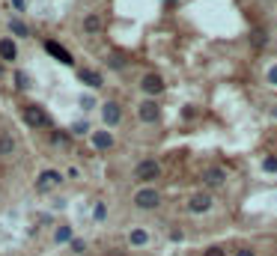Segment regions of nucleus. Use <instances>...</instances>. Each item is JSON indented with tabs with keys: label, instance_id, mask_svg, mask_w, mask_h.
<instances>
[{
	"label": "nucleus",
	"instance_id": "a878e982",
	"mask_svg": "<svg viewBox=\"0 0 277 256\" xmlns=\"http://www.w3.org/2000/svg\"><path fill=\"white\" fill-rule=\"evenodd\" d=\"M51 140H54V143H66L69 134H66V131H51Z\"/></svg>",
	"mask_w": 277,
	"mask_h": 256
},
{
	"label": "nucleus",
	"instance_id": "393cba45",
	"mask_svg": "<svg viewBox=\"0 0 277 256\" xmlns=\"http://www.w3.org/2000/svg\"><path fill=\"white\" fill-rule=\"evenodd\" d=\"M265 78H268V84H271V87H277V63L268 69V75H265Z\"/></svg>",
	"mask_w": 277,
	"mask_h": 256
},
{
	"label": "nucleus",
	"instance_id": "dca6fc26",
	"mask_svg": "<svg viewBox=\"0 0 277 256\" xmlns=\"http://www.w3.org/2000/svg\"><path fill=\"white\" fill-rule=\"evenodd\" d=\"M72 238H75V233H72V227H69V224L57 227V233H54V244H69Z\"/></svg>",
	"mask_w": 277,
	"mask_h": 256
},
{
	"label": "nucleus",
	"instance_id": "1a4fd4ad",
	"mask_svg": "<svg viewBox=\"0 0 277 256\" xmlns=\"http://www.w3.org/2000/svg\"><path fill=\"white\" fill-rule=\"evenodd\" d=\"M200 179H203L206 188H221V185H227V170L224 167H206Z\"/></svg>",
	"mask_w": 277,
	"mask_h": 256
},
{
	"label": "nucleus",
	"instance_id": "b1692460",
	"mask_svg": "<svg viewBox=\"0 0 277 256\" xmlns=\"http://www.w3.org/2000/svg\"><path fill=\"white\" fill-rule=\"evenodd\" d=\"M15 87H18V90H27V87H30V81H27L24 71H15Z\"/></svg>",
	"mask_w": 277,
	"mask_h": 256
},
{
	"label": "nucleus",
	"instance_id": "423d86ee",
	"mask_svg": "<svg viewBox=\"0 0 277 256\" xmlns=\"http://www.w3.org/2000/svg\"><path fill=\"white\" fill-rule=\"evenodd\" d=\"M137 116H140V122L152 125V122L161 119V107H158L155 98H146V101H140V107H137Z\"/></svg>",
	"mask_w": 277,
	"mask_h": 256
},
{
	"label": "nucleus",
	"instance_id": "cd10ccee",
	"mask_svg": "<svg viewBox=\"0 0 277 256\" xmlns=\"http://www.w3.org/2000/svg\"><path fill=\"white\" fill-rule=\"evenodd\" d=\"M84 131H87V122H75L72 125V134H84Z\"/></svg>",
	"mask_w": 277,
	"mask_h": 256
},
{
	"label": "nucleus",
	"instance_id": "20e7f679",
	"mask_svg": "<svg viewBox=\"0 0 277 256\" xmlns=\"http://www.w3.org/2000/svg\"><path fill=\"white\" fill-rule=\"evenodd\" d=\"M158 176H161V164L152 161V158H146V161H140V164L134 167V179L143 182V185H146V182H155Z\"/></svg>",
	"mask_w": 277,
	"mask_h": 256
},
{
	"label": "nucleus",
	"instance_id": "2f4dec72",
	"mask_svg": "<svg viewBox=\"0 0 277 256\" xmlns=\"http://www.w3.org/2000/svg\"><path fill=\"white\" fill-rule=\"evenodd\" d=\"M271 114H274V119H277V107H274V111H271Z\"/></svg>",
	"mask_w": 277,
	"mask_h": 256
},
{
	"label": "nucleus",
	"instance_id": "9b49d317",
	"mask_svg": "<svg viewBox=\"0 0 277 256\" xmlns=\"http://www.w3.org/2000/svg\"><path fill=\"white\" fill-rule=\"evenodd\" d=\"M77 81H81L84 87H90V90H99L104 84L101 71H96V69H77Z\"/></svg>",
	"mask_w": 277,
	"mask_h": 256
},
{
	"label": "nucleus",
	"instance_id": "7c9ffc66",
	"mask_svg": "<svg viewBox=\"0 0 277 256\" xmlns=\"http://www.w3.org/2000/svg\"><path fill=\"white\" fill-rule=\"evenodd\" d=\"M0 75H3V60H0Z\"/></svg>",
	"mask_w": 277,
	"mask_h": 256
},
{
	"label": "nucleus",
	"instance_id": "39448f33",
	"mask_svg": "<svg viewBox=\"0 0 277 256\" xmlns=\"http://www.w3.org/2000/svg\"><path fill=\"white\" fill-rule=\"evenodd\" d=\"M57 185H63V173H57V170H42V173H39V179H36V191L39 194H48Z\"/></svg>",
	"mask_w": 277,
	"mask_h": 256
},
{
	"label": "nucleus",
	"instance_id": "4be33fe9",
	"mask_svg": "<svg viewBox=\"0 0 277 256\" xmlns=\"http://www.w3.org/2000/svg\"><path fill=\"white\" fill-rule=\"evenodd\" d=\"M104 217H107V206H104V203H96V206H93V221L101 224Z\"/></svg>",
	"mask_w": 277,
	"mask_h": 256
},
{
	"label": "nucleus",
	"instance_id": "aec40b11",
	"mask_svg": "<svg viewBox=\"0 0 277 256\" xmlns=\"http://www.w3.org/2000/svg\"><path fill=\"white\" fill-rule=\"evenodd\" d=\"M69 250H72L75 256H81V253H87V241H84V238H72V241H69Z\"/></svg>",
	"mask_w": 277,
	"mask_h": 256
},
{
	"label": "nucleus",
	"instance_id": "6e6552de",
	"mask_svg": "<svg viewBox=\"0 0 277 256\" xmlns=\"http://www.w3.org/2000/svg\"><path fill=\"white\" fill-rule=\"evenodd\" d=\"M101 119H104L107 128L120 125V122H123V104H120V101H104V104H101Z\"/></svg>",
	"mask_w": 277,
	"mask_h": 256
},
{
	"label": "nucleus",
	"instance_id": "2eb2a0df",
	"mask_svg": "<svg viewBox=\"0 0 277 256\" xmlns=\"http://www.w3.org/2000/svg\"><path fill=\"white\" fill-rule=\"evenodd\" d=\"M251 45H253L256 51H262V48L268 45V33H265L262 27H253V30H251Z\"/></svg>",
	"mask_w": 277,
	"mask_h": 256
},
{
	"label": "nucleus",
	"instance_id": "0eeeda50",
	"mask_svg": "<svg viewBox=\"0 0 277 256\" xmlns=\"http://www.w3.org/2000/svg\"><path fill=\"white\" fill-rule=\"evenodd\" d=\"M42 48H45V54H51L57 63H63V66H75V57H72V54H69V51H66L57 39H45V42H42Z\"/></svg>",
	"mask_w": 277,
	"mask_h": 256
},
{
	"label": "nucleus",
	"instance_id": "c756f323",
	"mask_svg": "<svg viewBox=\"0 0 277 256\" xmlns=\"http://www.w3.org/2000/svg\"><path fill=\"white\" fill-rule=\"evenodd\" d=\"M12 6H15L18 12H24V9H27V0H12Z\"/></svg>",
	"mask_w": 277,
	"mask_h": 256
},
{
	"label": "nucleus",
	"instance_id": "7ed1b4c3",
	"mask_svg": "<svg viewBox=\"0 0 277 256\" xmlns=\"http://www.w3.org/2000/svg\"><path fill=\"white\" fill-rule=\"evenodd\" d=\"M164 87H167V84H164V78L158 75V71H146V75L140 78V90H143L149 98L161 95V93H164Z\"/></svg>",
	"mask_w": 277,
	"mask_h": 256
},
{
	"label": "nucleus",
	"instance_id": "6ab92c4d",
	"mask_svg": "<svg viewBox=\"0 0 277 256\" xmlns=\"http://www.w3.org/2000/svg\"><path fill=\"white\" fill-rule=\"evenodd\" d=\"M101 30V18L99 15H87L84 18V33H99Z\"/></svg>",
	"mask_w": 277,
	"mask_h": 256
},
{
	"label": "nucleus",
	"instance_id": "f3484780",
	"mask_svg": "<svg viewBox=\"0 0 277 256\" xmlns=\"http://www.w3.org/2000/svg\"><path fill=\"white\" fill-rule=\"evenodd\" d=\"M9 30H12V36H18V39H27V36H30V27L24 24V21H9Z\"/></svg>",
	"mask_w": 277,
	"mask_h": 256
},
{
	"label": "nucleus",
	"instance_id": "bb28decb",
	"mask_svg": "<svg viewBox=\"0 0 277 256\" xmlns=\"http://www.w3.org/2000/svg\"><path fill=\"white\" fill-rule=\"evenodd\" d=\"M203 256H227V250L224 247H209V250H203Z\"/></svg>",
	"mask_w": 277,
	"mask_h": 256
},
{
	"label": "nucleus",
	"instance_id": "f8f14e48",
	"mask_svg": "<svg viewBox=\"0 0 277 256\" xmlns=\"http://www.w3.org/2000/svg\"><path fill=\"white\" fill-rule=\"evenodd\" d=\"M90 143H93V149H99V152H107L110 146H113V134H110V131H93Z\"/></svg>",
	"mask_w": 277,
	"mask_h": 256
},
{
	"label": "nucleus",
	"instance_id": "f257e3e1",
	"mask_svg": "<svg viewBox=\"0 0 277 256\" xmlns=\"http://www.w3.org/2000/svg\"><path fill=\"white\" fill-rule=\"evenodd\" d=\"M21 116L30 128H51V116L42 104H24L21 107Z\"/></svg>",
	"mask_w": 277,
	"mask_h": 256
},
{
	"label": "nucleus",
	"instance_id": "5701e85b",
	"mask_svg": "<svg viewBox=\"0 0 277 256\" xmlns=\"http://www.w3.org/2000/svg\"><path fill=\"white\" fill-rule=\"evenodd\" d=\"M262 170H265V173H277V155H268V158L262 161Z\"/></svg>",
	"mask_w": 277,
	"mask_h": 256
},
{
	"label": "nucleus",
	"instance_id": "ddd939ff",
	"mask_svg": "<svg viewBox=\"0 0 277 256\" xmlns=\"http://www.w3.org/2000/svg\"><path fill=\"white\" fill-rule=\"evenodd\" d=\"M18 57V48H15V42L9 39V36H3V39H0V60L3 63H12Z\"/></svg>",
	"mask_w": 277,
	"mask_h": 256
},
{
	"label": "nucleus",
	"instance_id": "4468645a",
	"mask_svg": "<svg viewBox=\"0 0 277 256\" xmlns=\"http://www.w3.org/2000/svg\"><path fill=\"white\" fill-rule=\"evenodd\" d=\"M128 244H131V247H146V244H149V233H146L143 227H134V230L128 233Z\"/></svg>",
	"mask_w": 277,
	"mask_h": 256
},
{
	"label": "nucleus",
	"instance_id": "9d476101",
	"mask_svg": "<svg viewBox=\"0 0 277 256\" xmlns=\"http://www.w3.org/2000/svg\"><path fill=\"white\" fill-rule=\"evenodd\" d=\"M212 194H206V191H200V194H194L191 200H188V211L191 214H206L209 209H212Z\"/></svg>",
	"mask_w": 277,
	"mask_h": 256
},
{
	"label": "nucleus",
	"instance_id": "f03ea898",
	"mask_svg": "<svg viewBox=\"0 0 277 256\" xmlns=\"http://www.w3.org/2000/svg\"><path fill=\"white\" fill-rule=\"evenodd\" d=\"M134 206H137L140 211H152V209L161 206V194H158L155 188H140V191L134 194Z\"/></svg>",
	"mask_w": 277,
	"mask_h": 256
},
{
	"label": "nucleus",
	"instance_id": "412c9836",
	"mask_svg": "<svg viewBox=\"0 0 277 256\" xmlns=\"http://www.w3.org/2000/svg\"><path fill=\"white\" fill-rule=\"evenodd\" d=\"M107 66L120 71V69H126V57H123V54H110V57H107Z\"/></svg>",
	"mask_w": 277,
	"mask_h": 256
},
{
	"label": "nucleus",
	"instance_id": "c85d7f7f",
	"mask_svg": "<svg viewBox=\"0 0 277 256\" xmlns=\"http://www.w3.org/2000/svg\"><path fill=\"white\" fill-rule=\"evenodd\" d=\"M232 256H256V253H253V250H251V247H242V250H235V253H232Z\"/></svg>",
	"mask_w": 277,
	"mask_h": 256
},
{
	"label": "nucleus",
	"instance_id": "a211bd4d",
	"mask_svg": "<svg viewBox=\"0 0 277 256\" xmlns=\"http://www.w3.org/2000/svg\"><path fill=\"white\" fill-rule=\"evenodd\" d=\"M15 152V140L9 134H0V155H12Z\"/></svg>",
	"mask_w": 277,
	"mask_h": 256
}]
</instances>
